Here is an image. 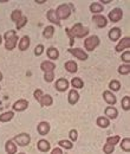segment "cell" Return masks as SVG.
Segmentation results:
<instances>
[{
  "label": "cell",
  "instance_id": "cell-1",
  "mask_svg": "<svg viewBox=\"0 0 130 154\" xmlns=\"http://www.w3.org/2000/svg\"><path fill=\"white\" fill-rule=\"evenodd\" d=\"M70 31H71V33H72V36H74V38L76 37L77 38H84L85 36L89 35V29L84 27L80 23L74 24V26H72V29H70Z\"/></svg>",
  "mask_w": 130,
  "mask_h": 154
},
{
  "label": "cell",
  "instance_id": "cell-2",
  "mask_svg": "<svg viewBox=\"0 0 130 154\" xmlns=\"http://www.w3.org/2000/svg\"><path fill=\"white\" fill-rule=\"evenodd\" d=\"M56 13L59 19H66L71 14V6L68 5V4H62L57 7Z\"/></svg>",
  "mask_w": 130,
  "mask_h": 154
},
{
  "label": "cell",
  "instance_id": "cell-3",
  "mask_svg": "<svg viewBox=\"0 0 130 154\" xmlns=\"http://www.w3.org/2000/svg\"><path fill=\"white\" fill-rule=\"evenodd\" d=\"M13 141H14L17 145H19L20 147H25V146H27V145L30 143L31 136L27 134V133H21V134L16 135V136L13 137Z\"/></svg>",
  "mask_w": 130,
  "mask_h": 154
},
{
  "label": "cell",
  "instance_id": "cell-4",
  "mask_svg": "<svg viewBox=\"0 0 130 154\" xmlns=\"http://www.w3.org/2000/svg\"><path fill=\"white\" fill-rule=\"evenodd\" d=\"M99 45V38L97 36H91L84 40V46L88 51H93Z\"/></svg>",
  "mask_w": 130,
  "mask_h": 154
},
{
  "label": "cell",
  "instance_id": "cell-5",
  "mask_svg": "<svg viewBox=\"0 0 130 154\" xmlns=\"http://www.w3.org/2000/svg\"><path fill=\"white\" fill-rule=\"evenodd\" d=\"M69 51V54H71L74 57L78 58V59H80V60H86L88 59V54L83 50V49H79V48H71V49H69L68 50Z\"/></svg>",
  "mask_w": 130,
  "mask_h": 154
},
{
  "label": "cell",
  "instance_id": "cell-6",
  "mask_svg": "<svg viewBox=\"0 0 130 154\" xmlns=\"http://www.w3.org/2000/svg\"><path fill=\"white\" fill-rule=\"evenodd\" d=\"M108 17H109L110 21L117 23V21H119V20L123 18V11L119 7H116V8H113L112 11L109 12V16Z\"/></svg>",
  "mask_w": 130,
  "mask_h": 154
},
{
  "label": "cell",
  "instance_id": "cell-7",
  "mask_svg": "<svg viewBox=\"0 0 130 154\" xmlns=\"http://www.w3.org/2000/svg\"><path fill=\"white\" fill-rule=\"evenodd\" d=\"M69 84H70V83H69V81H68L66 78L62 77V78L57 79V82L55 83V88H56V90H58V91L64 93V91H66V90H68Z\"/></svg>",
  "mask_w": 130,
  "mask_h": 154
},
{
  "label": "cell",
  "instance_id": "cell-8",
  "mask_svg": "<svg viewBox=\"0 0 130 154\" xmlns=\"http://www.w3.org/2000/svg\"><path fill=\"white\" fill-rule=\"evenodd\" d=\"M130 46V38L129 37H124L123 39L119 40V43L116 45L115 51L116 52H123L124 49H129Z\"/></svg>",
  "mask_w": 130,
  "mask_h": 154
},
{
  "label": "cell",
  "instance_id": "cell-9",
  "mask_svg": "<svg viewBox=\"0 0 130 154\" xmlns=\"http://www.w3.org/2000/svg\"><path fill=\"white\" fill-rule=\"evenodd\" d=\"M92 20H93V23H95L99 29L105 27V26L108 25V19H107L104 16H102V14H93Z\"/></svg>",
  "mask_w": 130,
  "mask_h": 154
},
{
  "label": "cell",
  "instance_id": "cell-10",
  "mask_svg": "<svg viewBox=\"0 0 130 154\" xmlns=\"http://www.w3.org/2000/svg\"><path fill=\"white\" fill-rule=\"evenodd\" d=\"M29 107V102L26 100H18L17 102L13 103V110L16 112H24Z\"/></svg>",
  "mask_w": 130,
  "mask_h": 154
},
{
  "label": "cell",
  "instance_id": "cell-11",
  "mask_svg": "<svg viewBox=\"0 0 130 154\" xmlns=\"http://www.w3.org/2000/svg\"><path fill=\"white\" fill-rule=\"evenodd\" d=\"M40 69L44 71V72H53L55 69H56V64L51 60H45L40 64Z\"/></svg>",
  "mask_w": 130,
  "mask_h": 154
},
{
  "label": "cell",
  "instance_id": "cell-12",
  "mask_svg": "<svg viewBox=\"0 0 130 154\" xmlns=\"http://www.w3.org/2000/svg\"><path fill=\"white\" fill-rule=\"evenodd\" d=\"M50 123L49 122H46V121H41V122H39L38 123V127H37V131L38 133L40 135H46L49 132H50Z\"/></svg>",
  "mask_w": 130,
  "mask_h": 154
},
{
  "label": "cell",
  "instance_id": "cell-13",
  "mask_svg": "<svg viewBox=\"0 0 130 154\" xmlns=\"http://www.w3.org/2000/svg\"><path fill=\"white\" fill-rule=\"evenodd\" d=\"M46 18H47V20H50L52 24H56L57 26H60V19L57 16L56 10H52V8L49 10L47 13H46Z\"/></svg>",
  "mask_w": 130,
  "mask_h": 154
},
{
  "label": "cell",
  "instance_id": "cell-14",
  "mask_svg": "<svg viewBox=\"0 0 130 154\" xmlns=\"http://www.w3.org/2000/svg\"><path fill=\"white\" fill-rule=\"evenodd\" d=\"M103 98H104V101H105L108 104H110V106L116 104V102H117L116 96L113 95V93H111L110 90H107V91L103 93Z\"/></svg>",
  "mask_w": 130,
  "mask_h": 154
},
{
  "label": "cell",
  "instance_id": "cell-15",
  "mask_svg": "<svg viewBox=\"0 0 130 154\" xmlns=\"http://www.w3.org/2000/svg\"><path fill=\"white\" fill-rule=\"evenodd\" d=\"M37 148H38V151H40V152L45 153V152H49V151H50L51 145H50V142H49L47 140L41 139V140H39V141H38Z\"/></svg>",
  "mask_w": 130,
  "mask_h": 154
},
{
  "label": "cell",
  "instance_id": "cell-16",
  "mask_svg": "<svg viewBox=\"0 0 130 154\" xmlns=\"http://www.w3.org/2000/svg\"><path fill=\"white\" fill-rule=\"evenodd\" d=\"M121 35H122V31L119 27H112L111 30L109 31V39L112 40V42H116L121 38Z\"/></svg>",
  "mask_w": 130,
  "mask_h": 154
},
{
  "label": "cell",
  "instance_id": "cell-17",
  "mask_svg": "<svg viewBox=\"0 0 130 154\" xmlns=\"http://www.w3.org/2000/svg\"><path fill=\"white\" fill-rule=\"evenodd\" d=\"M78 100H79V94H78V91H77L76 89H71V90L69 91V96H68L69 103H70V104H76V103L78 102Z\"/></svg>",
  "mask_w": 130,
  "mask_h": 154
},
{
  "label": "cell",
  "instance_id": "cell-18",
  "mask_svg": "<svg viewBox=\"0 0 130 154\" xmlns=\"http://www.w3.org/2000/svg\"><path fill=\"white\" fill-rule=\"evenodd\" d=\"M17 43H18V37H17V35H16L14 37H12V38L5 40V49L11 51V50H13V49L16 48Z\"/></svg>",
  "mask_w": 130,
  "mask_h": 154
},
{
  "label": "cell",
  "instance_id": "cell-19",
  "mask_svg": "<svg viewBox=\"0 0 130 154\" xmlns=\"http://www.w3.org/2000/svg\"><path fill=\"white\" fill-rule=\"evenodd\" d=\"M5 151H6V153L8 154H16L17 153V145L12 140H8L5 143Z\"/></svg>",
  "mask_w": 130,
  "mask_h": 154
},
{
  "label": "cell",
  "instance_id": "cell-20",
  "mask_svg": "<svg viewBox=\"0 0 130 154\" xmlns=\"http://www.w3.org/2000/svg\"><path fill=\"white\" fill-rule=\"evenodd\" d=\"M30 44H31L30 38H29L27 36H24L23 38L19 40V50H20V51H25V50H27L29 46H30Z\"/></svg>",
  "mask_w": 130,
  "mask_h": 154
},
{
  "label": "cell",
  "instance_id": "cell-21",
  "mask_svg": "<svg viewBox=\"0 0 130 154\" xmlns=\"http://www.w3.org/2000/svg\"><path fill=\"white\" fill-rule=\"evenodd\" d=\"M64 66H65L66 71L70 72V74H74V72H77V70H78V65H77V63H76L74 60H68Z\"/></svg>",
  "mask_w": 130,
  "mask_h": 154
},
{
  "label": "cell",
  "instance_id": "cell-22",
  "mask_svg": "<svg viewBox=\"0 0 130 154\" xmlns=\"http://www.w3.org/2000/svg\"><path fill=\"white\" fill-rule=\"evenodd\" d=\"M39 102V104L41 106V107H50L52 103H53V100H52V97L50 96V95H43L41 98L38 101Z\"/></svg>",
  "mask_w": 130,
  "mask_h": 154
},
{
  "label": "cell",
  "instance_id": "cell-23",
  "mask_svg": "<svg viewBox=\"0 0 130 154\" xmlns=\"http://www.w3.org/2000/svg\"><path fill=\"white\" fill-rule=\"evenodd\" d=\"M105 115L108 119H116L117 116H118V110L115 108V107H112V106H109V107H107V109H105Z\"/></svg>",
  "mask_w": 130,
  "mask_h": 154
},
{
  "label": "cell",
  "instance_id": "cell-24",
  "mask_svg": "<svg viewBox=\"0 0 130 154\" xmlns=\"http://www.w3.org/2000/svg\"><path fill=\"white\" fill-rule=\"evenodd\" d=\"M46 54H47V57L50 58L51 60H56L59 57V51L57 50L56 48H53V46L49 48L47 51H46Z\"/></svg>",
  "mask_w": 130,
  "mask_h": 154
},
{
  "label": "cell",
  "instance_id": "cell-25",
  "mask_svg": "<svg viewBox=\"0 0 130 154\" xmlns=\"http://www.w3.org/2000/svg\"><path fill=\"white\" fill-rule=\"evenodd\" d=\"M103 5L102 4H99V2H92L91 5H90V12L93 13V14H98V13H101V12H103Z\"/></svg>",
  "mask_w": 130,
  "mask_h": 154
},
{
  "label": "cell",
  "instance_id": "cell-26",
  "mask_svg": "<svg viewBox=\"0 0 130 154\" xmlns=\"http://www.w3.org/2000/svg\"><path fill=\"white\" fill-rule=\"evenodd\" d=\"M109 125H110V121H109L108 117H105V116H99V117L97 119V126H98V127H101V128H108Z\"/></svg>",
  "mask_w": 130,
  "mask_h": 154
},
{
  "label": "cell",
  "instance_id": "cell-27",
  "mask_svg": "<svg viewBox=\"0 0 130 154\" xmlns=\"http://www.w3.org/2000/svg\"><path fill=\"white\" fill-rule=\"evenodd\" d=\"M53 35H55V27L53 26H46L44 29V31H43V36H44V38L46 39L52 38Z\"/></svg>",
  "mask_w": 130,
  "mask_h": 154
},
{
  "label": "cell",
  "instance_id": "cell-28",
  "mask_svg": "<svg viewBox=\"0 0 130 154\" xmlns=\"http://www.w3.org/2000/svg\"><path fill=\"white\" fill-rule=\"evenodd\" d=\"M58 145H59V147H62V148H65V149H68V151H70V149H72V147H74V143H72V141H69V140H59L58 141Z\"/></svg>",
  "mask_w": 130,
  "mask_h": 154
},
{
  "label": "cell",
  "instance_id": "cell-29",
  "mask_svg": "<svg viewBox=\"0 0 130 154\" xmlns=\"http://www.w3.org/2000/svg\"><path fill=\"white\" fill-rule=\"evenodd\" d=\"M71 85L74 87V89H82L84 87V82L79 77H74L72 81H71Z\"/></svg>",
  "mask_w": 130,
  "mask_h": 154
},
{
  "label": "cell",
  "instance_id": "cell-30",
  "mask_svg": "<svg viewBox=\"0 0 130 154\" xmlns=\"http://www.w3.org/2000/svg\"><path fill=\"white\" fill-rule=\"evenodd\" d=\"M14 116L13 112H6V113H2L0 114V122H8L10 120H12Z\"/></svg>",
  "mask_w": 130,
  "mask_h": 154
},
{
  "label": "cell",
  "instance_id": "cell-31",
  "mask_svg": "<svg viewBox=\"0 0 130 154\" xmlns=\"http://www.w3.org/2000/svg\"><path fill=\"white\" fill-rule=\"evenodd\" d=\"M109 89L112 90V91H118L121 89V83L117 79H112L109 83Z\"/></svg>",
  "mask_w": 130,
  "mask_h": 154
},
{
  "label": "cell",
  "instance_id": "cell-32",
  "mask_svg": "<svg viewBox=\"0 0 130 154\" xmlns=\"http://www.w3.org/2000/svg\"><path fill=\"white\" fill-rule=\"evenodd\" d=\"M121 148L124 151V152H130V139L129 137H125L122 140L121 142Z\"/></svg>",
  "mask_w": 130,
  "mask_h": 154
},
{
  "label": "cell",
  "instance_id": "cell-33",
  "mask_svg": "<svg viewBox=\"0 0 130 154\" xmlns=\"http://www.w3.org/2000/svg\"><path fill=\"white\" fill-rule=\"evenodd\" d=\"M21 17H23V12H21L20 10H14V11L11 13V20L14 21V23H17Z\"/></svg>",
  "mask_w": 130,
  "mask_h": 154
},
{
  "label": "cell",
  "instance_id": "cell-34",
  "mask_svg": "<svg viewBox=\"0 0 130 154\" xmlns=\"http://www.w3.org/2000/svg\"><path fill=\"white\" fill-rule=\"evenodd\" d=\"M118 72L121 75H128L130 72V65L129 64H122L118 66Z\"/></svg>",
  "mask_w": 130,
  "mask_h": 154
},
{
  "label": "cell",
  "instance_id": "cell-35",
  "mask_svg": "<svg viewBox=\"0 0 130 154\" xmlns=\"http://www.w3.org/2000/svg\"><path fill=\"white\" fill-rule=\"evenodd\" d=\"M122 108L123 110H130V96H124L122 98Z\"/></svg>",
  "mask_w": 130,
  "mask_h": 154
},
{
  "label": "cell",
  "instance_id": "cell-36",
  "mask_svg": "<svg viewBox=\"0 0 130 154\" xmlns=\"http://www.w3.org/2000/svg\"><path fill=\"white\" fill-rule=\"evenodd\" d=\"M26 24H27V17L23 16V17L16 23V27H17V30H20V29H23Z\"/></svg>",
  "mask_w": 130,
  "mask_h": 154
},
{
  "label": "cell",
  "instance_id": "cell-37",
  "mask_svg": "<svg viewBox=\"0 0 130 154\" xmlns=\"http://www.w3.org/2000/svg\"><path fill=\"white\" fill-rule=\"evenodd\" d=\"M103 151H104V153L107 154H110V153H113V151H115V145H111V143H105L104 145V147H103Z\"/></svg>",
  "mask_w": 130,
  "mask_h": 154
},
{
  "label": "cell",
  "instance_id": "cell-38",
  "mask_svg": "<svg viewBox=\"0 0 130 154\" xmlns=\"http://www.w3.org/2000/svg\"><path fill=\"white\" fill-rule=\"evenodd\" d=\"M119 140H121L119 135H115V136H109V137L107 139V142H108V143H111V145H116V143L119 142Z\"/></svg>",
  "mask_w": 130,
  "mask_h": 154
},
{
  "label": "cell",
  "instance_id": "cell-39",
  "mask_svg": "<svg viewBox=\"0 0 130 154\" xmlns=\"http://www.w3.org/2000/svg\"><path fill=\"white\" fill-rule=\"evenodd\" d=\"M44 52V45L43 44H38L37 46L35 48V55L36 56H40Z\"/></svg>",
  "mask_w": 130,
  "mask_h": 154
},
{
  "label": "cell",
  "instance_id": "cell-40",
  "mask_svg": "<svg viewBox=\"0 0 130 154\" xmlns=\"http://www.w3.org/2000/svg\"><path fill=\"white\" fill-rule=\"evenodd\" d=\"M69 136H70L71 141L74 142V141H77V139H78V132H77L76 129H71V131L69 132Z\"/></svg>",
  "mask_w": 130,
  "mask_h": 154
},
{
  "label": "cell",
  "instance_id": "cell-41",
  "mask_svg": "<svg viewBox=\"0 0 130 154\" xmlns=\"http://www.w3.org/2000/svg\"><path fill=\"white\" fill-rule=\"evenodd\" d=\"M44 79H45L46 82H52V81L55 79V72H45Z\"/></svg>",
  "mask_w": 130,
  "mask_h": 154
},
{
  "label": "cell",
  "instance_id": "cell-42",
  "mask_svg": "<svg viewBox=\"0 0 130 154\" xmlns=\"http://www.w3.org/2000/svg\"><path fill=\"white\" fill-rule=\"evenodd\" d=\"M121 59H122L123 62H125V63H129V62H130V51H129V50L122 54V56H121Z\"/></svg>",
  "mask_w": 130,
  "mask_h": 154
},
{
  "label": "cell",
  "instance_id": "cell-43",
  "mask_svg": "<svg viewBox=\"0 0 130 154\" xmlns=\"http://www.w3.org/2000/svg\"><path fill=\"white\" fill-rule=\"evenodd\" d=\"M65 32H66V35H68V37L70 39V46H72L74 43V37L72 36V33H71V31H70V29L69 27H66L65 29Z\"/></svg>",
  "mask_w": 130,
  "mask_h": 154
},
{
  "label": "cell",
  "instance_id": "cell-44",
  "mask_svg": "<svg viewBox=\"0 0 130 154\" xmlns=\"http://www.w3.org/2000/svg\"><path fill=\"white\" fill-rule=\"evenodd\" d=\"M14 36H16V31H14V30H10V31H7V32L4 35V39L7 40V39L12 38V37H14Z\"/></svg>",
  "mask_w": 130,
  "mask_h": 154
},
{
  "label": "cell",
  "instance_id": "cell-45",
  "mask_svg": "<svg viewBox=\"0 0 130 154\" xmlns=\"http://www.w3.org/2000/svg\"><path fill=\"white\" fill-rule=\"evenodd\" d=\"M33 96H35V98H36L37 101H39V100L41 98V96H43V91H41L40 89H37V90H35V93H33Z\"/></svg>",
  "mask_w": 130,
  "mask_h": 154
},
{
  "label": "cell",
  "instance_id": "cell-46",
  "mask_svg": "<svg viewBox=\"0 0 130 154\" xmlns=\"http://www.w3.org/2000/svg\"><path fill=\"white\" fill-rule=\"evenodd\" d=\"M62 153H63V151L60 148H55V149H52V153L51 154H62Z\"/></svg>",
  "mask_w": 130,
  "mask_h": 154
},
{
  "label": "cell",
  "instance_id": "cell-47",
  "mask_svg": "<svg viewBox=\"0 0 130 154\" xmlns=\"http://www.w3.org/2000/svg\"><path fill=\"white\" fill-rule=\"evenodd\" d=\"M102 1V4H110L112 0H101Z\"/></svg>",
  "mask_w": 130,
  "mask_h": 154
},
{
  "label": "cell",
  "instance_id": "cell-48",
  "mask_svg": "<svg viewBox=\"0 0 130 154\" xmlns=\"http://www.w3.org/2000/svg\"><path fill=\"white\" fill-rule=\"evenodd\" d=\"M45 1H46V0H36V2H37V4H44Z\"/></svg>",
  "mask_w": 130,
  "mask_h": 154
},
{
  "label": "cell",
  "instance_id": "cell-49",
  "mask_svg": "<svg viewBox=\"0 0 130 154\" xmlns=\"http://www.w3.org/2000/svg\"><path fill=\"white\" fill-rule=\"evenodd\" d=\"M1 43H2V37L0 36V45H1Z\"/></svg>",
  "mask_w": 130,
  "mask_h": 154
},
{
  "label": "cell",
  "instance_id": "cell-50",
  "mask_svg": "<svg viewBox=\"0 0 130 154\" xmlns=\"http://www.w3.org/2000/svg\"><path fill=\"white\" fill-rule=\"evenodd\" d=\"M6 1H8V0H0V2H6Z\"/></svg>",
  "mask_w": 130,
  "mask_h": 154
},
{
  "label": "cell",
  "instance_id": "cell-51",
  "mask_svg": "<svg viewBox=\"0 0 130 154\" xmlns=\"http://www.w3.org/2000/svg\"><path fill=\"white\" fill-rule=\"evenodd\" d=\"M1 79H2V74L0 72V81H1Z\"/></svg>",
  "mask_w": 130,
  "mask_h": 154
},
{
  "label": "cell",
  "instance_id": "cell-52",
  "mask_svg": "<svg viewBox=\"0 0 130 154\" xmlns=\"http://www.w3.org/2000/svg\"><path fill=\"white\" fill-rule=\"evenodd\" d=\"M0 89H1V87H0Z\"/></svg>",
  "mask_w": 130,
  "mask_h": 154
}]
</instances>
